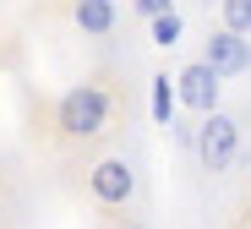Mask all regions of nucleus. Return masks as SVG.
Wrapping results in <instances>:
<instances>
[{
	"instance_id": "obj_1",
	"label": "nucleus",
	"mask_w": 251,
	"mask_h": 229,
	"mask_svg": "<svg viewBox=\"0 0 251 229\" xmlns=\"http://www.w3.org/2000/svg\"><path fill=\"white\" fill-rule=\"evenodd\" d=\"M109 115H115V99L104 82H76L71 93H60L55 104V131L66 142H93V136L109 131Z\"/></svg>"
},
{
	"instance_id": "obj_2",
	"label": "nucleus",
	"mask_w": 251,
	"mask_h": 229,
	"mask_svg": "<svg viewBox=\"0 0 251 229\" xmlns=\"http://www.w3.org/2000/svg\"><path fill=\"white\" fill-rule=\"evenodd\" d=\"M197 158H202V169L207 175H224L229 164H235V153H240V126H235V115H207L202 126H197Z\"/></svg>"
},
{
	"instance_id": "obj_3",
	"label": "nucleus",
	"mask_w": 251,
	"mask_h": 229,
	"mask_svg": "<svg viewBox=\"0 0 251 229\" xmlns=\"http://www.w3.org/2000/svg\"><path fill=\"white\" fill-rule=\"evenodd\" d=\"M88 191H93L99 207H126V202L137 197V169L109 153V158H99V164L88 169Z\"/></svg>"
},
{
	"instance_id": "obj_4",
	"label": "nucleus",
	"mask_w": 251,
	"mask_h": 229,
	"mask_svg": "<svg viewBox=\"0 0 251 229\" xmlns=\"http://www.w3.org/2000/svg\"><path fill=\"white\" fill-rule=\"evenodd\" d=\"M202 66L213 71L219 82H224V76H240V71H251V44H246L240 33L219 27V33H207V44H202Z\"/></svg>"
},
{
	"instance_id": "obj_5",
	"label": "nucleus",
	"mask_w": 251,
	"mask_h": 229,
	"mask_svg": "<svg viewBox=\"0 0 251 229\" xmlns=\"http://www.w3.org/2000/svg\"><path fill=\"white\" fill-rule=\"evenodd\" d=\"M175 99H180L191 115H202V120H207V115H219V76L207 71L202 60H191V66L175 76Z\"/></svg>"
},
{
	"instance_id": "obj_6",
	"label": "nucleus",
	"mask_w": 251,
	"mask_h": 229,
	"mask_svg": "<svg viewBox=\"0 0 251 229\" xmlns=\"http://www.w3.org/2000/svg\"><path fill=\"white\" fill-rule=\"evenodd\" d=\"M71 22L82 27V38H109L115 33V6L109 0H71Z\"/></svg>"
},
{
	"instance_id": "obj_7",
	"label": "nucleus",
	"mask_w": 251,
	"mask_h": 229,
	"mask_svg": "<svg viewBox=\"0 0 251 229\" xmlns=\"http://www.w3.org/2000/svg\"><path fill=\"white\" fill-rule=\"evenodd\" d=\"M175 115V93H170V76H153V120L158 126H170Z\"/></svg>"
},
{
	"instance_id": "obj_8",
	"label": "nucleus",
	"mask_w": 251,
	"mask_h": 229,
	"mask_svg": "<svg viewBox=\"0 0 251 229\" xmlns=\"http://www.w3.org/2000/svg\"><path fill=\"white\" fill-rule=\"evenodd\" d=\"M224 27L229 33H251V0H224Z\"/></svg>"
},
{
	"instance_id": "obj_9",
	"label": "nucleus",
	"mask_w": 251,
	"mask_h": 229,
	"mask_svg": "<svg viewBox=\"0 0 251 229\" xmlns=\"http://www.w3.org/2000/svg\"><path fill=\"white\" fill-rule=\"evenodd\" d=\"M153 44H164V50H170V44H180V17H175V11L153 17Z\"/></svg>"
},
{
	"instance_id": "obj_10",
	"label": "nucleus",
	"mask_w": 251,
	"mask_h": 229,
	"mask_svg": "<svg viewBox=\"0 0 251 229\" xmlns=\"http://www.w3.org/2000/svg\"><path fill=\"white\" fill-rule=\"evenodd\" d=\"M137 11L153 22V17H164V11H170V0H137Z\"/></svg>"
}]
</instances>
